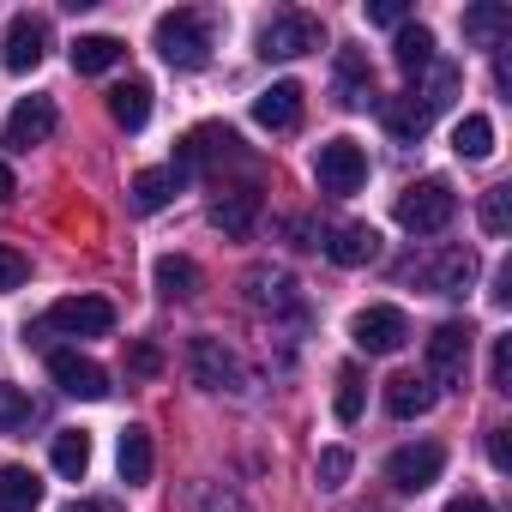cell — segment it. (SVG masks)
Returning a JSON list of instances; mask_svg holds the SVG:
<instances>
[{"mask_svg":"<svg viewBox=\"0 0 512 512\" xmlns=\"http://www.w3.org/2000/svg\"><path fill=\"white\" fill-rule=\"evenodd\" d=\"M151 43H157V55H163L169 67L199 73V67L211 61V49H217V25H211L205 13H193V7H175V13H163V19H157Z\"/></svg>","mask_w":512,"mask_h":512,"instance_id":"1","label":"cell"},{"mask_svg":"<svg viewBox=\"0 0 512 512\" xmlns=\"http://www.w3.org/2000/svg\"><path fill=\"white\" fill-rule=\"evenodd\" d=\"M452 217H458V193H452V181H440V175H422V181H410V187L398 193V223H404L410 235H440Z\"/></svg>","mask_w":512,"mask_h":512,"instance_id":"2","label":"cell"},{"mask_svg":"<svg viewBox=\"0 0 512 512\" xmlns=\"http://www.w3.org/2000/svg\"><path fill=\"white\" fill-rule=\"evenodd\" d=\"M470 344H476V332H470V320H440L434 332H428V386L440 392V386H464V374H470Z\"/></svg>","mask_w":512,"mask_h":512,"instance_id":"3","label":"cell"},{"mask_svg":"<svg viewBox=\"0 0 512 512\" xmlns=\"http://www.w3.org/2000/svg\"><path fill=\"white\" fill-rule=\"evenodd\" d=\"M314 181H320V193H338V199L362 193V181H368V151H362L356 139H326V145L314 151Z\"/></svg>","mask_w":512,"mask_h":512,"instance_id":"4","label":"cell"},{"mask_svg":"<svg viewBox=\"0 0 512 512\" xmlns=\"http://www.w3.org/2000/svg\"><path fill=\"white\" fill-rule=\"evenodd\" d=\"M187 374L205 392H247V374L223 338H187Z\"/></svg>","mask_w":512,"mask_h":512,"instance_id":"5","label":"cell"},{"mask_svg":"<svg viewBox=\"0 0 512 512\" xmlns=\"http://www.w3.org/2000/svg\"><path fill=\"white\" fill-rule=\"evenodd\" d=\"M320 43H326V31H320L314 13H272L266 31H260V55L266 61H296V55H308Z\"/></svg>","mask_w":512,"mask_h":512,"instance_id":"6","label":"cell"},{"mask_svg":"<svg viewBox=\"0 0 512 512\" xmlns=\"http://www.w3.org/2000/svg\"><path fill=\"white\" fill-rule=\"evenodd\" d=\"M350 338H356V350H368V356H398V350L410 344V320H404V308L374 302V308H362V314L350 320Z\"/></svg>","mask_w":512,"mask_h":512,"instance_id":"7","label":"cell"},{"mask_svg":"<svg viewBox=\"0 0 512 512\" xmlns=\"http://www.w3.org/2000/svg\"><path fill=\"white\" fill-rule=\"evenodd\" d=\"M410 278L422 290H434V296H464L476 284V253L470 247H440V253H428V260L410 266Z\"/></svg>","mask_w":512,"mask_h":512,"instance_id":"8","label":"cell"},{"mask_svg":"<svg viewBox=\"0 0 512 512\" xmlns=\"http://www.w3.org/2000/svg\"><path fill=\"white\" fill-rule=\"evenodd\" d=\"M43 326L61 332V338H109V332H115V308H109L103 296H67V302L49 308Z\"/></svg>","mask_w":512,"mask_h":512,"instance_id":"9","label":"cell"},{"mask_svg":"<svg viewBox=\"0 0 512 512\" xmlns=\"http://www.w3.org/2000/svg\"><path fill=\"white\" fill-rule=\"evenodd\" d=\"M241 157V139H235V127H223V121H205V127H193L181 145H175V169L181 175H193V169H205V163H235Z\"/></svg>","mask_w":512,"mask_h":512,"instance_id":"10","label":"cell"},{"mask_svg":"<svg viewBox=\"0 0 512 512\" xmlns=\"http://www.w3.org/2000/svg\"><path fill=\"white\" fill-rule=\"evenodd\" d=\"M440 470H446V446H434V440L398 446V452L386 458V482L404 488V494H422L428 482H440Z\"/></svg>","mask_w":512,"mask_h":512,"instance_id":"11","label":"cell"},{"mask_svg":"<svg viewBox=\"0 0 512 512\" xmlns=\"http://www.w3.org/2000/svg\"><path fill=\"white\" fill-rule=\"evenodd\" d=\"M247 302L260 308V314H290V320H302V290H296V278L290 272H278V266H253L247 272Z\"/></svg>","mask_w":512,"mask_h":512,"instance_id":"12","label":"cell"},{"mask_svg":"<svg viewBox=\"0 0 512 512\" xmlns=\"http://www.w3.org/2000/svg\"><path fill=\"white\" fill-rule=\"evenodd\" d=\"M49 374H55V386H61L67 398H85V404L109 398V374H103L91 356H79V350H55V356H49Z\"/></svg>","mask_w":512,"mask_h":512,"instance_id":"13","label":"cell"},{"mask_svg":"<svg viewBox=\"0 0 512 512\" xmlns=\"http://www.w3.org/2000/svg\"><path fill=\"white\" fill-rule=\"evenodd\" d=\"M49 133H55V103H49V97H25V103L7 115L0 145H7V151H31V145H49Z\"/></svg>","mask_w":512,"mask_h":512,"instance_id":"14","label":"cell"},{"mask_svg":"<svg viewBox=\"0 0 512 512\" xmlns=\"http://www.w3.org/2000/svg\"><path fill=\"white\" fill-rule=\"evenodd\" d=\"M43 55H49V19L19 13V19L7 25V73H37Z\"/></svg>","mask_w":512,"mask_h":512,"instance_id":"15","label":"cell"},{"mask_svg":"<svg viewBox=\"0 0 512 512\" xmlns=\"http://www.w3.org/2000/svg\"><path fill=\"white\" fill-rule=\"evenodd\" d=\"M320 247H326L332 266H374L380 260V229L374 223H338Z\"/></svg>","mask_w":512,"mask_h":512,"instance_id":"16","label":"cell"},{"mask_svg":"<svg viewBox=\"0 0 512 512\" xmlns=\"http://www.w3.org/2000/svg\"><path fill=\"white\" fill-rule=\"evenodd\" d=\"M253 223H260V187H229L211 199V229H223L229 241L253 235Z\"/></svg>","mask_w":512,"mask_h":512,"instance_id":"17","label":"cell"},{"mask_svg":"<svg viewBox=\"0 0 512 512\" xmlns=\"http://www.w3.org/2000/svg\"><path fill=\"white\" fill-rule=\"evenodd\" d=\"M253 121H260V127H272V133H290V127L302 121V85H296V79H278V85H266L260 97H253Z\"/></svg>","mask_w":512,"mask_h":512,"instance_id":"18","label":"cell"},{"mask_svg":"<svg viewBox=\"0 0 512 512\" xmlns=\"http://www.w3.org/2000/svg\"><path fill=\"white\" fill-rule=\"evenodd\" d=\"M332 91H338L344 109H368V103H374V67H368L362 49H344V55H338V79H332Z\"/></svg>","mask_w":512,"mask_h":512,"instance_id":"19","label":"cell"},{"mask_svg":"<svg viewBox=\"0 0 512 512\" xmlns=\"http://www.w3.org/2000/svg\"><path fill=\"white\" fill-rule=\"evenodd\" d=\"M512 31V7H500V0H476V7H464V37L476 49H500Z\"/></svg>","mask_w":512,"mask_h":512,"instance_id":"20","label":"cell"},{"mask_svg":"<svg viewBox=\"0 0 512 512\" xmlns=\"http://www.w3.org/2000/svg\"><path fill=\"white\" fill-rule=\"evenodd\" d=\"M434 398H440V392H434L422 374H392V380H386V410H392L398 422L428 416V410H434Z\"/></svg>","mask_w":512,"mask_h":512,"instance_id":"21","label":"cell"},{"mask_svg":"<svg viewBox=\"0 0 512 512\" xmlns=\"http://www.w3.org/2000/svg\"><path fill=\"white\" fill-rule=\"evenodd\" d=\"M151 278H157L163 302H193L199 296V266L187 260V253H163V260L151 266Z\"/></svg>","mask_w":512,"mask_h":512,"instance_id":"22","label":"cell"},{"mask_svg":"<svg viewBox=\"0 0 512 512\" xmlns=\"http://www.w3.org/2000/svg\"><path fill=\"white\" fill-rule=\"evenodd\" d=\"M151 458H157V452H151V428H139V422H133V428L121 434V446H115V464H121V482H127V488H139V482H151Z\"/></svg>","mask_w":512,"mask_h":512,"instance_id":"23","label":"cell"},{"mask_svg":"<svg viewBox=\"0 0 512 512\" xmlns=\"http://www.w3.org/2000/svg\"><path fill=\"white\" fill-rule=\"evenodd\" d=\"M392 61L416 79V73H428L434 67V31L428 25H398V37H392Z\"/></svg>","mask_w":512,"mask_h":512,"instance_id":"24","label":"cell"},{"mask_svg":"<svg viewBox=\"0 0 512 512\" xmlns=\"http://www.w3.org/2000/svg\"><path fill=\"white\" fill-rule=\"evenodd\" d=\"M109 115H115V127L139 133V127L151 121V85H145V79H127V85H115V91H109Z\"/></svg>","mask_w":512,"mask_h":512,"instance_id":"25","label":"cell"},{"mask_svg":"<svg viewBox=\"0 0 512 512\" xmlns=\"http://www.w3.org/2000/svg\"><path fill=\"white\" fill-rule=\"evenodd\" d=\"M428 121H434V115H428V103H416V91H404V97L386 103V133H392L398 145H416V139L428 133Z\"/></svg>","mask_w":512,"mask_h":512,"instance_id":"26","label":"cell"},{"mask_svg":"<svg viewBox=\"0 0 512 512\" xmlns=\"http://www.w3.org/2000/svg\"><path fill=\"white\" fill-rule=\"evenodd\" d=\"M37 500H43V482L25 464H0V512H37Z\"/></svg>","mask_w":512,"mask_h":512,"instance_id":"27","label":"cell"},{"mask_svg":"<svg viewBox=\"0 0 512 512\" xmlns=\"http://www.w3.org/2000/svg\"><path fill=\"white\" fill-rule=\"evenodd\" d=\"M127 61V43L121 37H79L73 43V73H109V67H121Z\"/></svg>","mask_w":512,"mask_h":512,"instance_id":"28","label":"cell"},{"mask_svg":"<svg viewBox=\"0 0 512 512\" xmlns=\"http://www.w3.org/2000/svg\"><path fill=\"white\" fill-rule=\"evenodd\" d=\"M181 181H187V175H181L175 163H169V169H145V175L133 181V205H139V211L151 217V211H163V205H169V199L181 193Z\"/></svg>","mask_w":512,"mask_h":512,"instance_id":"29","label":"cell"},{"mask_svg":"<svg viewBox=\"0 0 512 512\" xmlns=\"http://www.w3.org/2000/svg\"><path fill=\"white\" fill-rule=\"evenodd\" d=\"M49 458H55V470H61L67 482H79V476L91 470V434H85V428H61L55 446H49Z\"/></svg>","mask_w":512,"mask_h":512,"instance_id":"30","label":"cell"},{"mask_svg":"<svg viewBox=\"0 0 512 512\" xmlns=\"http://www.w3.org/2000/svg\"><path fill=\"white\" fill-rule=\"evenodd\" d=\"M452 151H458L464 163L494 157V121H488V115H464V121L452 127Z\"/></svg>","mask_w":512,"mask_h":512,"instance_id":"31","label":"cell"},{"mask_svg":"<svg viewBox=\"0 0 512 512\" xmlns=\"http://www.w3.org/2000/svg\"><path fill=\"white\" fill-rule=\"evenodd\" d=\"M482 229L488 235H506L512 229V187H488L482 193Z\"/></svg>","mask_w":512,"mask_h":512,"instance_id":"32","label":"cell"},{"mask_svg":"<svg viewBox=\"0 0 512 512\" xmlns=\"http://www.w3.org/2000/svg\"><path fill=\"white\" fill-rule=\"evenodd\" d=\"M458 85H464V73H458V67H434V85H428V91H416V97L428 103V115H440V109L458 97Z\"/></svg>","mask_w":512,"mask_h":512,"instance_id":"33","label":"cell"},{"mask_svg":"<svg viewBox=\"0 0 512 512\" xmlns=\"http://www.w3.org/2000/svg\"><path fill=\"white\" fill-rule=\"evenodd\" d=\"M350 464H356V458H350V446H326V452H320V488H326V494H338V488L350 482Z\"/></svg>","mask_w":512,"mask_h":512,"instance_id":"34","label":"cell"},{"mask_svg":"<svg viewBox=\"0 0 512 512\" xmlns=\"http://www.w3.org/2000/svg\"><path fill=\"white\" fill-rule=\"evenodd\" d=\"M31 422V398L19 392V386H0V434H13V428H25Z\"/></svg>","mask_w":512,"mask_h":512,"instance_id":"35","label":"cell"},{"mask_svg":"<svg viewBox=\"0 0 512 512\" xmlns=\"http://www.w3.org/2000/svg\"><path fill=\"white\" fill-rule=\"evenodd\" d=\"M356 416H362V374L338 368V422H356Z\"/></svg>","mask_w":512,"mask_h":512,"instance_id":"36","label":"cell"},{"mask_svg":"<svg viewBox=\"0 0 512 512\" xmlns=\"http://www.w3.org/2000/svg\"><path fill=\"white\" fill-rule=\"evenodd\" d=\"M193 506H199V512H247V500H241L235 488H223V482H205V488L193 494Z\"/></svg>","mask_w":512,"mask_h":512,"instance_id":"37","label":"cell"},{"mask_svg":"<svg viewBox=\"0 0 512 512\" xmlns=\"http://www.w3.org/2000/svg\"><path fill=\"white\" fill-rule=\"evenodd\" d=\"M488 380H494V392H512V338H494V356H488Z\"/></svg>","mask_w":512,"mask_h":512,"instance_id":"38","label":"cell"},{"mask_svg":"<svg viewBox=\"0 0 512 512\" xmlns=\"http://www.w3.org/2000/svg\"><path fill=\"white\" fill-rule=\"evenodd\" d=\"M25 284V253L19 247H0V296H13Z\"/></svg>","mask_w":512,"mask_h":512,"instance_id":"39","label":"cell"},{"mask_svg":"<svg viewBox=\"0 0 512 512\" xmlns=\"http://www.w3.org/2000/svg\"><path fill=\"white\" fill-rule=\"evenodd\" d=\"M368 25H404V0H368Z\"/></svg>","mask_w":512,"mask_h":512,"instance_id":"40","label":"cell"},{"mask_svg":"<svg viewBox=\"0 0 512 512\" xmlns=\"http://www.w3.org/2000/svg\"><path fill=\"white\" fill-rule=\"evenodd\" d=\"M488 464H494V470H512V446H506V428H488Z\"/></svg>","mask_w":512,"mask_h":512,"instance_id":"41","label":"cell"},{"mask_svg":"<svg viewBox=\"0 0 512 512\" xmlns=\"http://www.w3.org/2000/svg\"><path fill=\"white\" fill-rule=\"evenodd\" d=\"M127 362H133V374H157V368H163V356H157L151 344H133V350H127Z\"/></svg>","mask_w":512,"mask_h":512,"instance_id":"42","label":"cell"},{"mask_svg":"<svg viewBox=\"0 0 512 512\" xmlns=\"http://www.w3.org/2000/svg\"><path fill=\"white\" fill-rule=\"evenodd\" d=\"M488 296H494V302H500V308H506V302H512V266H500V272H494V290H488Z\"/></svg>","mask_w":512,"mask_h":512,"instance_id":"43","label":"cell"},{"mask_svg":"<svg viewBox=\"0 0 512 512\" xmlns=\"http://www.w3.org/2000/svg\"><path fill=\"white\" fill-rule=\"evenodd\" d=\"M446 512H494V506H488V500H482V494H458V500H452V506H446Z\"/></svg>","mask_w":512,"mask_h":512,"instance_id":"44","label":"cell"},{"mask_svg":"<svg viewBox=\"0 0 512 512\" xmlns=\"http://www.w3.org/2000/svg\"><path fill=\"white\" fill-rule=\"evenodd\" d=\"M61 512H115V500H73V506H61Z\"/></svg>","mask_w":512,"mask_h":512,"instance_id":"45","label":"cell"},{"mask_svg":"<svg viewBox=\"0 0 512 512\" xmlns=\"http://www.w3.org/2000/svg\"><path fill=\"white\" fill-rule=\"evenodd\" d=\"M13 193H19V181H13V169H7V163H0V205H7Z\"/></svg>","mask_w":512,"mask_h":512,"instance_id":"46","label":"cell"}]
</instances>
